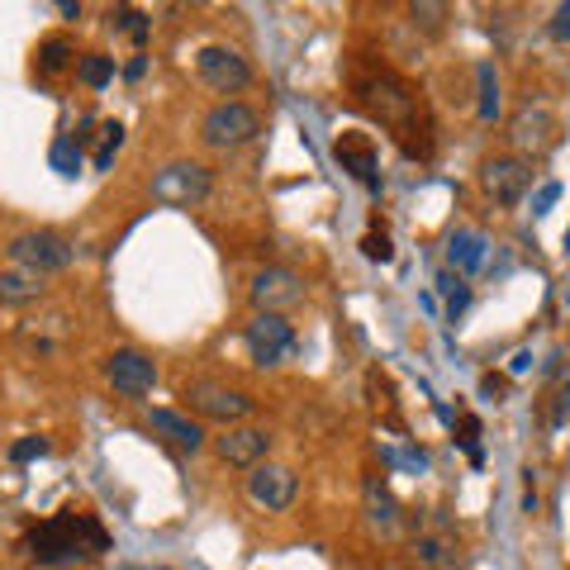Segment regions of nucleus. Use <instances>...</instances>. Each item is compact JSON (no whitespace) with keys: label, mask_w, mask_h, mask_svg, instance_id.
<instances>
[{"label":"nucleus","mask_w":570,"mask_h":570,"mask_svg":"<svg viewBox=\"0 0 570 570\" xmlns=\"http://www.w3.org/2000/svg\"><path fill=\"white\" fill-rule=\"evenodd\" d=\"M71 257H77V247H71L62 234H52V228H29L10 243V262L20 266H33L39 276H52V272H67Z\"/></svg>","instance_id":"nucleus-5"},{"label":"nucleus","mask_w":570,"mask_h":570,"mask_svg":"<svg viewBox=\"0 0 570 570\" xmlns=\"http://www.w3.org/2000/svg\"><path fill=\"white\" fill-rule=\"evenodd\" d=\"M181 400L200 419H219V423H238V419L253 414V400H247L243 390H234V385H219V381H190L181 390Z\"/></svg>","instance_id":"nucleus-7"},{"label":"nucleus","mask_w":570,"mask_h":570,"mask_svg":"<svg viewBox=\"0 0 570 570\" xmlns=\"http://www.w3.org/2000/svg\"><path fill=\"white\" fill-rule=\"evenodd\" d=\"M105 376H110V385L119 390V395L138 400V395H148V390L157 385V366H153V356H142L134 347H119L110 362H105Z\"/></svg>","instance_id":"nucleus-13"},{"label":"nucleus","mask_w":570,"mask_h":570,"mask_svg":"<svg viewBox=\"0 0 570 570\" xmlns=\"http://www.w3.org/2000/svg\"><path fill=\"white\" fill-rule=\"evenodd\" d=\"M513 148H523V153H532V157H542V153H551L557 148V134H561V124H557V115L547 110L542 100H528L519 115H513Z\"/></svg>","instance_id":"nucleus-9"},{"label":"nucleus","mask_w":570,"mask_h":570,"mask_svg":"<svg viewBox=\"0 0 570 570\" xmlns=\"http://www.w3.org/2000/svg\"><path fill=\"white\" fill-rule=\"evenodd\" d=\"M148 423H153V433L167 438L176 452H190L195 456V452L205 448V428L195 423V419H186V414H176V409H153Z\"/></svg>","instance_id":"nucleus-16"},{"label":"nucleus","mask_w":570,"mask_h":570,"mask_svg":"<svg viewBox=\"0 0 570 570\" xmlns=\"http://www.w3.org/2000/svg\"><path fill=\"white\" fill-rule=\"evenodd\" d=\"M262 134V119L253 105H243V100H224V105H214V110L205 115L200 124V138L209 142V148H243V142H253Z\"/></svg>","instance_id":"nucleus-3"},{"label":"nucleus","mask_w":570,"mask_h":570,"mask_svg":"<svg viewBox=\"0 0 570 570\" xmlns=\"http://www.w3.org/2000/svg\"><path fill=\"white\" fill-rule=\"evenodd\" d=\"M419 551H423V561H428V566H438V561H442V542H438V538L419 542Z\"/></svg>","instance_id":"nucleus-31"},{"label":"nucleus","mask_w":570,"mask_h":570,"mask_svg":"<svg viewBox=\"0 0 570 570\" xmlns=\"http://www.w3.org/2000/svg\"><path fill=\"white\" fill-rule=\"evenodd\" d=\"M195 71H200V81L219 96H238V91L253 86V67H247V58L238 48H224V43H209V48L195 52Z\"/></svg>","instance_id":"nucleus-4"},{"label":"nucleus","mask_w":570,"mask_h":570,"mask_svg":"<svg viewBox=\"0 0 570 570\" xmlns=\"http://www.w3.org/2000/svg\"><path fill=\"white\" fill-rule=\"evenodd\" d=\"M485 234H475V228H456V234L448 238V262L456 266L461 276H471V272H480L485 266Z\"/></svg>","instance_id":"nucleus-18"},{"label":"nucleus","mask_w":570,"mask_h":570,"mask_svg":"<svg viewBox=\"0 0 570 570\" xmlns=\"http://www.w3.org/2000/svg\"><path fill=\"white\" fill-rule=\"evenodd\" d=\"M71 58H77V48H71V39H62V33H58V39L39 43V58H33V62H39L43 77H58V71L71 67Z\"/></svg>","instance_id":"nucleus-19"},{"label":"nucleus","mask_w":570,"mask_h":570,"mask_svg":"<svg viewBox=\"0 0 570 570\" xmlns=\"http://www.w3.org/2000/svg\"><path fill=\"white\" fill-rule=\"evenodd\" d=\"M347 96L356 110H366L376 124H385L390 138H395L409 157L428 163V157L438 153V124H433V110H428L423 86L400 77L390 62L356 58L347 71Z\"/></svg>","instance_id":"nucleus-1"},{"label":"nucleus","mask_w":570,"mask_h":570,"mask_svg":"<svg viewBox=\"0 0 570 570\" xmlns=\"http://www.w3.org/2000/svg\"><path fill=\"white\" fill-rule=\"evenodd\" d=\"M52 167H58L62 176H77L81 171V142L71 138V134H62L58 142H52Z\"/></svg>","instance_id":"nucleus-22"},{"label":"nucleus","mask_w":570,"mask_h":570,"mask_svg":"<svg viewBox=\"0 0 570 570\" xmlns=\"http://www.w3.org/2000/svg\"><path fill=\"white\" fill-rule=\"evenodd\" d=\"M362 257H366V262H390V257H395V247H390L385 228H371V234L362 238Z\"/></svg>","instance_id":"nucleus-24"},{"label":"nucleus","mask_w":570,"mask_h":570,"mask_svg":"<svg viewBox=\"0 0 570 570\" xmlns=\"http://www.w3.org/2000/svg\"><path fill=\"white\" fill-rule=\"evenodd\" d=\"M119 142H124V129H119V124H100V148H96V171H105V167H110V163H115Z\"/></svg>","instance_id":"nucleus-23"},{"label":"nucleus","mask_w":570,"mask_h":570,"mask_svg":"<svg viewBox=\"0 0 570 570\" xmlns=\"http://www.w3.org/2000/svg\"><path fill=\"white\" fill-rule=\"evenodd\" d=\"M475 77H480V119H494L499 115V77H494V62H480Z\"/></svg>","instance_id":"nucleus-21"},{"label":"nucleus","mask_w":570,"mask_h":570,"mask_svg":"<svg viewBox=\"0 0 570 570\" xmlns=\"http://www.w3.org/2000/svg\"><path fill=\"white\" fill-rule=\"evenodd\" d=\"M551 39H570V6H557L551 14Z\"/></svg>","instance_id":"nucleus-29"},{"label":"nucleus","mask_w":570,"mask_h":570,"mask_svg":"<svg viewBox=\"0 0 570 570\" xmlns=\"http://www.w3.org/2000/svg\"><path fill=\"white\" fill-rule=\"evenodd\" d=\"M480 190L504 209L519 205L523 190H528V167L519 163V157H485V163H480Z\"/></svg>","instance_id":"nucleus-11"},{"label":"nucleus","mask_w":570,"mask_h":570,"mask_svg":"<svg viewBox=\"0 0 570 570\" xmlns=\"http://www.w3.org/2000/svg\"><path fill=\"white\" fill-rule=\"evenodd\" d=\"M566 247H570V234H566Z\"/></svg>","instance_id":"nucleus-32"},{"label":"nucleus","mask_w":570,"mask_h":570,"mask_svg":"<svg viewBox=\"0 0 570 570\" xmlns=\"http://www.w3.org/2000/svg\"><path fill=\"white\" fill-rule=\"evenodd\" d=\"M333 157H337V167L352 171L362 186L381 190V176H376V138H371V134H362V129L337 134V142H333Z\"/></svg>","instance_id":"nucleus-14"},{"label":"nucleus","mask_w":570,"mask_h":570,"mask_svg":"<svg viewBox=\"0 0 570 570\" xmlns=\"http://www.w3.org/2000/svg\"><path fill=\"white\" fill-rule=\"evenodd\" d=\"M43 281H48V276H39L33 266L10 262L6 272H0V299H6V305H29V299L43 295Z\"/></svg>","instance_id":"nucleus-17"},{"label":"nucleus","mask_w":570,"mask_h":570,"mask_svg":"<svg viewBox=\"0 0 570 570\" xmlns=\"http://www.w3.org/2000/svg\"><path fill=\"white\" fill-rule=\"evenodd\" d=\"M299 299H305V285H299L295 272H285V266H266V272H257V281H253L257 314H285V309H295Z\"/></svg>","instance_id":"nucleus-12"},{"label":"nucleus","mask_w":570,"mask_h":570,"mask_svg":"<svg viewBox=\"0 0 570 570\" xmlns=\"http://www.w3.org/2000/svg\"><path fill=\"white\" fill-rule=\"evenodd\" d=\"M77 77L91 86V91H100V86L115 77V58H105V52H86V58L77 62Z\"/></svg>","instance_id":"nucleus-20"},{"label":"nucleus","mask_w":570,"mask_h":570,"mask_svg":"<svg viewBox=\"0 0 570 570\" xmlns=\"http://www.w3.org/2000/svg\"><path fill=\"white\" fill-rule=\"evenodd\" d=\"M100 551H110V532L86 509H62L58 519L39 523L29 538V557L39 566H71V561L100 557Z\"/></svg>","instance_id":"nucleus-2"},{"label":"nucleus","mask_w":570,"mask_h":570,"mask_svg":"<svg viewBox=\"0 0 570 570\" xmlns=\"http://www.w3.org/2000/svg\"><path fill=\"white\" fill-rule=\"evenodd\" d=\"M409 14H414V24H423V29H442L448 6H409Z\"/></svg>","instance_id":"nucleus-27"},{"label":"nucleus","mask_w":570,"mask_h":570,"mask_svg":"<svg viewBox=\"0 0 570 570\" xmlns=\"http://www.w3.org/2000/svg\"><path fill=\"white\" fill-rule=\"evenodd\" d=\"M566 414H570V385H561V390H557V404H551L547 423H551V428H561V423H566Z\"/></svg>","instance_id":"nucleus-28"},{"label":"nucleus","mask_w":570,"mask_h":570,"mask_svg":"<svg viewBox=\"0 0 570 570\" xmlns=\"http://www.w3.org/2000/svg\"><path fill=\"white\" fill-rule=\"evenodd\" d=\"M557 195H561V186H557V181H551V186H542V190H538V200H532V209H538V214H547L551 205H557Z\"/></svg>","instance_id":"nucleus-30"},{"label":"nucleus","mask_w":570,"mask_h":570,"mask_svg":"<svg viewBox=\"0 0 570 570\" xmlns=\"http://www.w3.org/2000/svg\"><path fill=\"white\" fill-rule=\"evenodd\" d=\"M247 352H253L257 366H276L281 356L295 352V328L285 324L281 314H257L253 324H247Z\"/></svg>","instance_id":"nucleus-10"},{"label":"nucleus","mask_w":570,"mask_h":570,"mask_svg":"<svg viewBox=\"0 0 570 570\" xmlns=\"http://www.w3.org/2000/svg\"><path fill=\"white\" fill-rule=\"evenodd\" d=\"M33 456H48V442L43 438H24L10 448V461H33Z\"/></svg>","instance_id":"nucleus-26"},{"label":"nucleus","mask_w":570,"mask_h":570,"mask_svg":"<svg viewBox=\"0 0 570 570\" xmlns=\"http://www.w3.org/2000/svg\"><path fill=\"white\" fill-rule=\"evenodd\" d=\"M209 195V171L200 163H171L153 176V200L171 209H190Z\"/></svg>","instance_id":"nucleus-6"},{"label":"nucleus","mask_w":570,"mask_h":570,"mask_svg":"<svg viewBox=\"0 0 570 570\" xmlns=\"http://www.w3.org/2000/svg\"><path fill=\"white\" fill-rule=\"evenodd\" d=\"M266 452H272V433L266 428H228L219 438V456L228 466H257Z\"/></svg>","instance_id":"nucleus-15"},{"label":"nucleus","mask_w":570,"mask_h":570,"mask_svg":"<svg viewBox=\"0 0 570 570\" xmlns=\"http://www.w3.org/2000/svg\"><path fill=\"white\" fill-rule=\"evenodd\" d=\"M115 24H119V33H129L134 43L148 39V14H142V10H119V14H115Z\"/></svg>","instance_id":"nucleus-25"},{"label":"nucleus","mask_w":570,"mask_h":570,"mask_svg":"<svg viewBox=\"0 0 570 570\" xmlns=\"http://www.w3.org/2000/svg\"><path fill=\"white\" fill-rule=\"evenodd\" d=\"M295 490H299V475L291 466H272V461H257L253 475H247V499H253L257 509H291L295 504Z\"/></svg>","instance_id":"nucleus-8"}]
</instances>
